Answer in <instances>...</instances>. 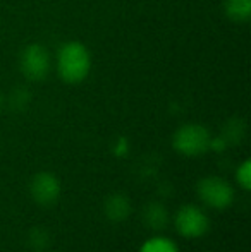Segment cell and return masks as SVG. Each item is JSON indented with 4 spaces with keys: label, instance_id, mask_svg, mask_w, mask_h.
Returning <instances> with one entry per match:
<instances>
[{
    "label": "cell",
    "instance_id": "6da1fadb",
    "mask_svg": "<svg viewBox=\"0 0 251 252\" xmlns=\"http://www.w3.org/2000/svg\"><path fill=\"white\" fill-rule=\"evenodd\" d=\"M91 70V53L81 41H67L57 52V74L67 84H79Z\"/></svg>",
    "mask_w": 251,
    "mask_h": 252
},
{
    "label": "cell",
    "instance_id": "7a4b0ae2",
    "mask_svg": "<svg viewBox=\"0 0 251 252\" xmlns=\"http://www.w3.org/2000/svg\"><path fill=\"white\" fill-rule=\"evenodd\" d=\"M210 130L201 124H186L174 132L172 146L179 155L200 156L210 150Z\"/></svg>",
    "mask_w": 251,
    "mask_h": 252
},
{
    "label": "cell",
    "instance_id": "3957f363",
    "mask_svg": "<svg viewBox=\"0 0 251 252\" xmlns=\"http://www.w3.org/2000/svg\"><path fill=\"white\" fill-rule=\"evenodd\" d=\"M196 194L205 204L214 209H225L234 202V187L217 175L203 177L196 184Z\"/></svg>",
    "mask_w": 251,
    "mask_h": 252
},
{
    "label": "cell",
    "instance_id": "277c9868",
    "mask_svg": "<svg viewBox=\"0 0 251 252\" xmlns=\"http://www.w3.org/2000/svg\"><path fill=\"white\" fill-rule=\"evenodd\" d=\"M50 53L40 43H31L21 52L19 69L21 74L31 83L43 81L50 72Z\"/></svg>",
    "mask_w": 251,
    "mask_h": 252
},
{
    "label": "cell",
    "instance_id": "5b68a950",
    "mask_svg": "<svg viewBox=\"0 0 251 252\" xmlns=\"http://www.w3.org/2000/svg\"><path fill=\"white\" fill-rule=\"evenodd\" d=\"M174 225L179 235L186 239H198L210 230V220L201 208L194 204H184L176 213Z\"/></svg>",
    "mask_w": 251,
    "mask_h": 252
},
{
    "label": "cell",
    "instance_id": "8992f818",
    "mask_svg": "<svg viewBox=\"0 0 251 252\" xmlns=\"http://www.w3.org/2000/svg\"><path fill=\"white\" fill-rule=\"evenodd\" d=\"M62 192V184L52 172H38L30 182V194L33 201L40 206H52L59 201Z\"/></svg>",
    "mask_w": 251,
    "mask_h": 252
},
{
    "label": "cell",
    "instance_id": "52a82bcc",
    "mask_svg": "<svg viewBox=\"0 0 251 252\" xmlns=\"http://www.w3.org/2000/svg\"><path fill=\"white\" fill-rule=\"evenodd\" d=\"M131 211H133V206H131V201L126 194L121 192H114L110 196L105 197L104 202V213L105 218L112 223H122L126 221L131 216Z\"/></svg>",
    "mask_w": 251,
    "mask_h": 252
},
{
    "label": "cell",
    "instance_id": "ba28073f",
    "mask_svg": "<svg viewBox=\"0 0 251 252\" xmlns=\"http://www.w3.org/2000/svg\"><path fill=\"white\" fill-rule=\"evenodd\" d=\"M141 218H143V223L146 225V228L153 230V232H162V230L167 228V225L171 223L169 209L165 208V204L160 201L148 202L143 208Z\"/></svg>",
    "mask_w": 251,
    "mask_h": 252
},
{
    "label": "cell",
    "instance_id": "9c48e42d",
    "mask_svg": "<svg viewBox=\"0 0 251 252\" xmlns=\"http://www.w3.org/2000/svg\"><path fill=\"white\" fill-rule=\"evenodd\" d=\"M225 16L236 23H246L251 17V0H224Z\"/></svg>",
    "mask_w": 251,
    "mask_h": 252
},
{
    "label": "cell",
    "instance_id": "30bf717a",
    "mask_svg": "<svg viewBox=\"0 0 251 252\" xmlns=\"http://www.w3.org/2000/svg\"><path fill=\"white\" fill-rule=\"evenodd\" d=\"M140 252H179V247L167 237L155 235L140 247Z\"/></svg>",
    "mask_w": 251,
    "mask_h": 252
},
{
    "label": "cell",
    "instance_id": "8fae6325",
    "mask_svg": "<svg viewBox=\"0 0 251 252\" xmlns=\"http://www.w3.org/2000/svg\"><path fill=\"white\" fill-rule=\"evenodd\" d=\"M28 246L35 252H45L50 247V235L43 226H35L28 233Z\"/></svg>",
    "mask_w": 251,
    "mask_h": 252
},
{
    "label": "cell",
    "instance_id": "7c38bea8",
    "mask_svg": "<svg viewBox=\"0 0 251 252\" xmlns=\"http://www.w3.org/2000/svg\"><path fill=\"white\" fill-rule=\"evenodd\" d=\"M236 180H238L239 187L243 190H250L251 189V161L245 159L241 165L236 170Z\"/></svg>",
    "mask_w": 251,
    "mask_h": 252
},
{
    "label": "cell",
    "instance_id": "4fadbf2b",
    "mask_svg": "<svg viewBox=\"0 0 251 252\" xmlns=\"http://www.w3.org/2000/svg\"><path fill=\"white\" fill-rule=\"evenodd\" d=\"M127 151V141L126 139H119V143H117V146L114 148V153L115 155H124V153Z\"/></svg>",
    "mask_w": 251,
    "mask_h": 252
},
{
    "label": "cell",
    "instance_id": "5bb4252c",
    "mask_svg": "<svg viewBox=\"0 0 251 252\" xmlns=\"http://www.w3.org/2000/svg\"><path fill=\"white\" fill-rule=\"evenodd\" d=\"M2 106H3V94L0 93V110H2Z\"/></svg>",
    "mask_w": 251,
    "mask_h": 252
}]
</instances>
